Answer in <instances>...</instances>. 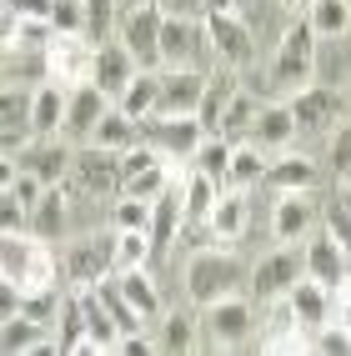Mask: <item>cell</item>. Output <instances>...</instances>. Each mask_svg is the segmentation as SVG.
I'll use <instances>...</instances> for the list:
<instances>
[{"instance_id":"29","label":"cell","mask_w":351,"mask_h":356,"mask_svg":"<svg viewBox=\"0 0 351 356\" xmlns=\"http://www.w3.org/2000/svg\"><path fill=\"white\" fill-rule=\"evenodd\" d=\"M81 301H85V337L96 341V351H115V346H121V337H126L121 321H115L106 306H101L96 291H81Z\"/></svg>"},{"instance_id":"45","label":"cell","mask_w":351,"mask_h":356,"mask_svg":"<svg viewBox=\"0 0 351 356\" xmlns=\"http://www.w3.org/2000/svg\"><path fill=\"white\" fill-rule=\"evenodd\" d=\"M226 161H231V140H221V136H206L201 146H196V156H191V165L196 171H206V176H226Z\"/></svg>"},{"instance_id":"12","label":"cell","mask_w":351,"mask_h":356,"mask_svg":"<svg viewBox=\"0 0 351 356\" xmlns=\"http://www.w3.org/2000/svg\"><path fill=\"white\" fill-rule=\"evenodd\" d=\"M10 161L20 165V171H31L40 186H60V181L70 176V161H76V156H70L65 140H56V136H35L31 146H20Z\"/></svg>"},{"instance_id":"22","label":"cell","mask_w":351,"mask_h":356,"mask_svg":"<svg viewBox=\"0 0 351 356\" xmlns=\"http://www.w3.org/2000/svg\"><path fill=\"white\" fill-rule=\"evenodd\" d=\"M45 81H51V60H45V51H35V45H6V86L40 90Z\"/></svg>"},{"instance_id":"54","label":"cell","mask_w":351,"mask_h":356,"mask_svg":"<svg viewBox=\"0 0 351 356\" xmlns=\"http://www.w3.org/2000/svg\"><path fill=\"white\" fill-rule=\"evenodd\" d=\"M201 6H206V10H231L236 0H201Z\"/></svg>"},{"instance_id":"53","label":"cell","mask_w":351,"mask_h":356,"mask_svg":"<svg viewBox=\"0 0 351 356\" xmlns=\"http://www.w3.org/2000/svg\"><path fill=\"white\" fill-rule=\"evenodd\" d=\"M336 321L351 331V271L341 276V286H336Z\"/></svg>"},{"instance_id":"56","label":"cell","mask_w":351,"mask_h":356,"mask_svg":"<svg viewBox=\"0 0 351 356\" xmlns=\"http://www.w3.org/2000/svg\"><path fill=\"white\" fill-rule=\"evenodd\" d=\"M281 6H296V10H301V6H311V0H281Z\"/></svg>"},{"instance_id":"28","label":"cell","mask_w":351,"mask_h":356,"mask_svg":"<svg viewBox=\"0 0 351 356\" xmlns=\"http://www.w3.org/2000/svg\"><path fill=\"white\" fill-rule=\"evenodd\" d=\"M85 140L90 146H106V151H131V146H140V121H131L126 111H106Z\"/></svg>"},{"instance_id":"58","label":"cell","mask_w":351,"mask_h":356,"mask_svg":"<svg viewBox=\"0 0 351 356\" xmlns=\"http://www.w3.org/2000/svg\"><path fill=\"white\" fill-rule=\"evenodd\" d=\"M346 6H351V0H346Z\"/></svg>"},{"instance_id":"14","label":"cell","mask_w":351,"mask_h":356,"mask_svg":"<svg viewBox=\"0 0 351 356\" xmlns=\"http://www.w3.org/2000/svg\"><path fill=\"white\" fill-rule=\"evenodd\" d=\"M136 76H140V60L126 51V45H115V40L111 45H96V81H90V86H101L111 101H121Z\"/></svg>"},{"instance_id":"10","label":"cell","mask_w":351,"mask_h":356,"mask_svg":"<svg viewBox=\"0 0 351 356\" xmlns=\"http://www.w3.org/2000/svg\"><path fill=\"white\" fill-rule=\"evenodd\" d=\"M31 140H35V90L6 86L0 90V146H6V156H15Z\"/></svg>"},{"instance_id":"32","label":"cell","mask_w":351,"mask_h":356,"mask_svg":"<svg viewBox=\"0 0 351 356\" xmlns=\"http://www.w3.org/2000/svg\"><path fill=\"white\" fill-rule=\"evenodd\" d=\"M266 186L271 191H311L316 186V165L307 156H281L276 165H266Z\"/></svg>"},{"instance_id":"33","label":"cell","mask_w":351,"mask_h":356,"mask_svg":"<svg viewBox=\"0 0 351 356\" xmlns=\"http://www.w3.org/2000/svg\"><path fill=\"white\" fill-rule=\"evenodd\" d=\"M326 296H332V291L316 286V281H296V286H291V306H296L301 331H316L326 321V312H332V301H326Z\"/></svg>"},{"instance_id":"3","label":"cell","mask_w":351,"mask_h":356,"mask_svg":"<svg viewBox=\"0 0 351 356\" xmlns=\"http://www.w3.org/2000/svg\"><path fill=\"white\" fill-rule=\"evenodd\" d=\"M266 81H271V90H291V96L316 81V35L307 26V15H301L296 26H286V35H281V45H276V60L266 70Z\"/></svg>"},{"instance_id":"41","label":"cell","mask_w":351,"mask_h":356,"mask_svg":"<svg viewBox=\"0 0 351 356\" xmlns=\"http://www.w3.org/2000/svg\"><path fill=\"white\" fill-rule=\"evenodd\" d=\"M85 6V40L90 45H111L115 35V6L121 0H81Z\"/></svg>"},{"instance_id":"9","label":"cell","mask_w":351,"mask_h":356,"mask_svg":"<svg viewBox=\"0 0 351 356\" xmlns=\"http://www.w3.org/2000/svg\"><path fill=\"white\" fill-rule=\"evenodd\" d=\"M106 271H115V231H106V236H81V241L70 246V256H65L70 286H76V291H90Z\"/></svg>"},{"instance_id":"19","label":"cell","mask_w":351,"mask_h":356,"mask_svg":"<svg viewBox=\"0 0 351 356\" xmlns=\"http://www.w3.org/2000/svg\"><path fill=\"white\" fill-rule=\"evenodd\" d=\"M311 216H316V206L307 201V191H276V206H271V236L286 246V241H296V236L311 226Z\"/></svg>"},{"instance_id":"21","label":"cell","mask_w":351,"mask_h":356,"mask_svg":"<svg viewBox=\"0 0 351 356\" xmlns=\"http://www.w3.org/2000/svg\"><path fill=\"white\" fill-rule=\"evenodd\" d=\"M246 221H251L246 191H226V196H216V206H211L206 231L216 236V241H241V236H246Z\"/></svg>"},{"instance_id":"52","label":"cell","mask_w":351,"mask_h":356,"mask_svg":"<svg viewBox=\"0 0 351 356\" xmlns=\"http://www.w3.org/2000/svg\"><path fill=\"white\" fill-rule=\"evenodd\" d=\"M161 341H146V337H136V331H126V337H121V346H115V351H121V356H151Z\"/></svg>"},{"instance_id":"6","label":"cell","mask_w":351,"mask_h":356,"mask_svg":"<svg viewBox=\"0 0 351 356\" xmlns=\"http://www.w3.org/2000/svg\"><path fill=\"white\" fill-rule=\"evenodd\" d=\"M161 31H166V10L156 6H131L121 15V45L146 65V70H161Z\"/></svg>"},{"instance_id":"26","label":"cell","mask_w":351,"mask_h":356,"mask_svg":"<svg viewBox=\"0 0 351 356\" xmlns=\"http://www.w3.org/2000/svg\"><path fill=\"white\" fill-rule=\"evenodd\" d=\"M186 226V201L181 191H161L156 196V216H151V241H156V256H166L176 246V236Z\"/></svg>"},{"instance_id":"42","label":"cell","mask_w":351,"mask_h":356,"mask_svg":"<svg viewBox=\"0 0 351 356\" xmlns=\"http://www.w3.org/2000/svg\"><path fill=\"white\" fill-rule=\"evenodd\" d=\"M251 121H256V106H251L246 96H231V101H226V111H221V126H216V136L236 146L241 136H251Z\"/></svg>"},{"instance_id":"49","label":"cell","mask_w":351,"mask_h":356,"mask_svg":"<svg viewBox=\"0 0 351 356\" xmlns=\"http://www.w3.org/2000/svg\"><path fill=\"white\" fill-rule=\"evenodd\" d=\"M0 231H31V206L0 191Z\"/></svg>"},{"instance_id":"17","label":"cell","mask_w":351,"mask_h":356,"mask_svg":"<svg viewBox=\"0 0 351 356\" xmlns=\"http://www.w3.org/2000/svg\"><path fill=\"white\" fill-rule=\"evenodd\" d=\"M70 211H76V201H70L65 186H45V196L31 211V236H40V241H60V236L70 231Z\"/></svg>"},{"instance_id":"50","label":"cell","mask_w":351,"mask_h":356,"mask_svg":"<svg viewBox=\"0 0 351 356\" xmlns=\"http://www.w3.org/2000/svg\"><path fill=\"white\" fill-rule=\"evenodd\" d=\"M332 171H336L341 181L351 176V126H341L336 140H332Z\"/></svg>"},{"instance_id":"16","label":"cell","mask_w":351,"mask_h":356,"mask_svg":"<svg viewBox=\"0 0 351 356\" xmlns=\"http://www.w3.org/2000/svg\"><path fill=\"white\" fill-rule=\"evenodd\" d=\"M291 115H296L301 131H326L341 115L336 86H307V90H296V96H291Z\"/></svg>"},{"instance_id":"44","label":"cell","mask_w":351,"mask_h":356,"mask_svg":"<svg viewBox=\"0 0 351 356\" xmlns=\"http://www.w3.org/2000/svg\"><path fill=\"white\" fill-rule=\"evenodd\" d=\"M236 96V90H231L221 76H211L206 81V96H201V111H196V121L206 126V136H216V126H221V111H226V101Z\"/></svg>"},{"instance_id":"57","label":"cell","mask_w":351,"mask_h":356,"mask_svg":"<svg viewBox=\"0 0 351 356\" xmlns=\"http://www.w3.org/2000/svg\"><path fill=\"white\" fill-rule=\"evenodd\" d=\"M121 6H126V10H131V6H151V0H121Z\"/></svg>"},{"instance_id":"46","label":"cell","mask_w":351,"mask_h":356,"mask_svg":"<svg viewBox=\"0 0 351 356\" xmlns=\"http://www.w3.org/2000/svg\"><path fill=\"white\" fill-rule=\"evenodd\" d=\"M311 351H321V356H351V331L341 321H321L311 331Z\"/></svg>"},{"instance_id":"47","label":"cell","mask_w":351,"mask_h":356,"mask_svg":"<svg viewBox=\"0 0 351 356\" xmlns=\"http://www.w3.org/2000/svg\"><path fill=\"white\" fill-rule=\"evenodd\" d=\"M51 26H56V35H85V6L81 0H56Z\"/></svg>"},{"instance_id":"59","label":"cell","mask_w":351,"mask_h":356,"mask_svg":"<svg viewBox=\"0 0 351 356\" xmlns=\"http://www.w3.org/2000/svg\"><path fill=\"white\" fill-rule=\"evenodd\" d=\"M346 181H351V176H346Z\"/></svg>"},{"instance_id":"37","label":"cell","mask_w":351,"mask_h":356,"mask_svg":"<svg viewBox=\"0 0 351 356\" xmlns=\"http://www.w3.org/2000/svg\"><path fill=\"white\" fill-rule=\"evenodd\" d=\"M156 256L151 231H115V271H131V266H146Z\"/></svg>"},{"instance_id":"25","label":"cell","mask_w":351,"mask_h":356,"mask_svg":"<svg viewBox=\"0 0 351 356\" xmlns=\"http://www.w3.org/2000/svg\"><path fill=\"white\" fill-rule=\"evenodd\" d=\"M221 181H226V191H246V186L266 181V156H261V146H256V140H236Z\"/></svg>"},{"instance_id":"5","label":"cell","mask_w":351,"mask_h":356,"mask_svg":"<svg viewBox=\"0 0 351 356\" xmlns=\"http://www.w3.org/2000/svg\"><path fill=\"white\" fill-rule=\"evenodd\" d=\"M140 140L156 146L161 156H171V161H191L196 146L206 140V126L196 115H146L140 121Z\"/></svg>"},{"instance_id":"35","label":"cell","mask_w":351,"mask_h":356,"mask_svg":"<svg viewBox=\"0 0 351 356\" xmlns=\"http://www.w3.org/2000/svg\"><path fill=\"white\" fill-rule=\"evenodd\" d=\"M121 276V291L126 301L136 306L140 316H161V291H156V281L146 276V266H131V271H115Z\"/></svg>"},{"instance_id":"51","label":"cell","mask_w":351,"mask_h":356,"mask_svg":"<svg viewBox=\"0 0 351 356\" xmlns=\"http://www.w3.org/2000/svg\"><path fill=\"white\" fill-rule=\"evenodd\" d=\"M6 10L10 15H31V20H51L56 0H6Z\"/></svg>"},{"instance_id":"4","label":"cell","mask_w":351,"mask_h":356,"mask_svg":"<svg viewBox=\"0 0 351 356\" xmlns=\"http://www.w3.org/2000/svg\"><path fill=\"white\" fill-rule=\"evenodd\" d=\"M246 276V261L236 251H196L191 266H186V291H191L196 306H211L221 296H236V286Z\"/></svg>"},{"instance_id":"34","label":"cell","mask_w":351,"mask_h":356,"mask_svg":"<svg viewBox=\"0 0 351 356\" xmlns=\"http://www.w3.org/2000/svg\"><path fill=\"white\" fill-rule=\"evenodd\" d=\"M90 291H96V296H101V306H106V312H111L115 321H121V331H140V312L126 301V291H121V276H115V271H106V276H101Z\"/></svg>"},{"instance_id":"36","label":"cell","mask_w":351,"mask_h":356,"mask_svg":"<svg viewBox=\"0 0 351 356\" xmlns=\"http://www.w3.org/2000/svg\"><path fill=\"white\" fill-rule=\"evenodd\" d=\"M151 216H156V201L115 196V206H111V231H151Z\"/></svg>"},{"instance_id":"18","label":"cell","mask_w":351,"mask_h":356,"mask_svg":"<svg viewBox=\"0 0 351 356\" xmlns=\"http://www.w3.org/2000/svg\"><path fill=\"white\" fill-rule=\"evenodd\" d=\"M201 40H206V26H196V20H186V15H166V31H161V70L166 65H191Z\"/></svg>"},{"instance_id":"1","label":"cell","mask_w":351,"mask_h":356,"mask_svg":"<svg viewBox=\"0 0 351 356\" xmlns=\"http://www.w3.org/2000/svg\"><path fill=\"white\" fill-rule=\"evenodd\" d=\"M56 251L51 241L26 231H0V281H10L15 291H56Z\"/></svg>"},{"instance_id":"55","label":"cell","mask_w":351,"mask_h":356,"mask_svg":"<svg viewBox=\"0 0 351 356\" xmlns=\"http://www.w3.org/2000/svg\"><path fill=\"white\" fill-rule=\"evenodd\" d=\"M336 201H341V206H346V216H351V181H346V186H341V196H336Z\"/></svg>"},{"instance_id":"7","label":"cell","mask_w":351,"mask_h":356,"mask_svg":"<svg viewBox=\"0 0 351 356\" xmlns=\"http://www.w3.org/2000/svg\"><path fill=\"white\" fill-rule=\"evenodd\" d=\"M45 60H51V81L65 86V90L96 81V45L85 35H56L45 45Z\"/></svg>"},{"instance_id":"8","label":"cell","mask_w":351,"mask_h":356,"mask_svg":"<svg viewBox=\"0 0 351 356\" xmlns=\"http://www.w3.org/2000/svg\"><path fill=\"white\" fill-rule=\"evenodd\" d=\"M206 81L196 65H166L161 70V90H156V111L151 115H196L201 96H206ZM146 121V115H140Z\"/></svg>"},{"instance_id":"31","label":"cell","mask_w":351,"mask_h":356,"mask_svg":"<svg viewBox=\"0 0 351 356\" xmlns=\"http://www.w3.org/2000/svg\"><path fill=\"white\" fill-rule=\"evenodd\" d=\"M45 331H51V326H40L35 316H26V312H10L6 321H0V346H6V356L35 351V346L45 341Z\"/></svg>"},{"instance_id":"43","label":"cell","mask_w":351,"mask_h":356,"mask_svg":"<svg viewBox=\"0 0 351 356\" xmlns=\"http://www.w3.org/2000/svg\"><path fill=\"white\" fill-rule=\"evenodd\" d=\"M346 45V35H336V40H316V86H336V76L351 65V56L341 51Z\"/></svg>"},{"instance_id":"40","label":"cell","mask_w":351,"mask_h":356,"mask_svg":"<svg viewBox=\"0 0 351 356\" xmlns=\"http://www.w3.org/2000/svg\"><path fill=\"white\" fill-rule=\"evenodd\" d=\"M196 346V321L191 312H161V351H191Z\"/></svg>"},{"instance_id":"48","label":"cell","mask_w":351,"mask_h":356,"mask_svg":"<svg viewBox=\"0 0 351 356\" xmlns=\"http://www.w3.org/2000/svg\"><path fill=\"white\" fill-rule=\"evenodd\" d=\"M326 236H332V241L341 246V256H346V271H351V216H346V206L336 201V206H326Z\"/></svg>"},{"instance_id":"20","label":"cell","mask_w":351,"mask_h":356,"mask_svg":"<svg viewBox=\"0 0 351 356\" xmlns=\"http://www.w3.org/2000/svg\"><path fill=\"white\" fill-rule=\"evenodd\" d=\"M106 111H111V96L101 86H76V90H70V101H65V131L70 136H90Z\"/></svg>"},{"instance_id":"2","label":"cell","mask_w":351,"mask_h":356,"mask_svg":"<svg viewBox=\"0 0 351 356\" xmlns=\"http://www.w3.org/2000/svg\"><path fill=\"white\" fill-rule=\"evenodd\" d=\"M126 151H106V146H85L76 151V161H70V176L60 181L70 201H90V196H121V186H126V165H121Z\"/></svg>"},{"instance_id":"23","label":"cell","mask_w":351,"mask_h":356,"mask_svg":"<svg viewBox=\"0 0 351 356\" xmlns=\"http://www.w3.org/2000/svg\"><path fill=\"white\" fill-rule=\"evenodd\" d=\"M296 115L291 106H266V111H256V121H251V140L261 151H281V146H291V136H296Z\"/></svg>"},{"instance_id":"38","label":"cell","mask_w":351,"mask_h":356,"mask_svg":"<svg viewBox=\"0 0 351 356\" xmlns=\"http://www.w3.org/2000/svg\"><path fill=\"white\" fill-rule=\"evenodd\" d=\"M161 191H171V165H166V156H161L156 165H146V171L126 176V186H121V196H140V201H156Z\"/></svg>"},{"instance_id":"24","label":"cell","mask_w":351,"mask_h":356,"mask_svg":"<svg viewBox=\"0 0 351 356\" xmlns=\"http://www.w3.org/2000/svg\"><path fill=\"white\" fill-rule=\"evenodd\" d=\"M307 276L316 281V286H326V291H336V286H341V276H346V256H341V246L332 241V236H316V241L307 246Z\"/></svg>"},{"instance_id":"13","label":"cell","mask_w":351,"mask_h":356,"mask_svg":"<svg viewBox=\"0 0 351 356\" xmlns=\"http://www.w3.org/2000/svg\"><path fill=\"white\" fill-rule=\"evenodd\" d=\"M206 35H211V45H216V56L226 65H251L256 45H251L246 20H236L231 10H206Z\"/></svg>"},{"instance_id":"27","label":"cell","mask_w":351,"mask_h":356,"mask_svg":"<svg viewBox=\"0 0 351 356\" xmlns=\"http://www.w3.org/2000/svg\"><path fill=\"white\" fill-rule=\"evenodd\" d=\"M216 176H206V171H196V165H191V171H186V186H181V201H186V226H206V216H211V206H216Z\"/></svg>"},{"instance_id":"11","label":"cell","mask_w":351,"mask_h":356,"mask_svg":"<svg viewBox=\"0 0 351 356\" xmlns=\"http://www.w3.org/2000/svg\"><path fill=\"white\" fill-rule=\"evenodd\" d=\"M301 271H307V256H296V251H271V256H261L251 266V296L256 301H276V296H286L296 281H301Z\"/></svg>"},{"instance_id":"39","label":"cell","mask_w":351,"mask_h":356,"mask_svg":"<svg viewBox=\"0 0 351 356\" xmlns=\"http://www.w3.org/2000/svg\"><path fill=\"white\" fill-rule=\"evenodd\" d=\"M156 90H161V70H140V76L131 81V90L121 96V111L131 115V121L151 115V111H156Z\"/></svg>"},{"instance_id":"15","label":"cell","mask_w":351,"mask_h":356,"mask_svg":"<svg viewBox=\"0 0 351 356\" xmlns=\"http://www.w3.org/2000/svg\"><path fill=\"white\" fill-rule=\"evenodd\" d=\"M206 331H211V341H216V346H241L246 331H251V301H241V296L211 301L206 306Z\"/></svg>"},{"instance_id":"30","label":"cell","mask_w":351,"mask_h":356,"mask_svg":"<svg viewBox=\"0 0 351 356\" xmlns=\"http://www.w3.org/2000/svg\"><path fill=\"white\" fill-rule=\"evenodd\" d=\"M307 26H311L316 40H336V35L351 31V6L346 0H311L307 6Z\"/></svg>"}]
</instances>
